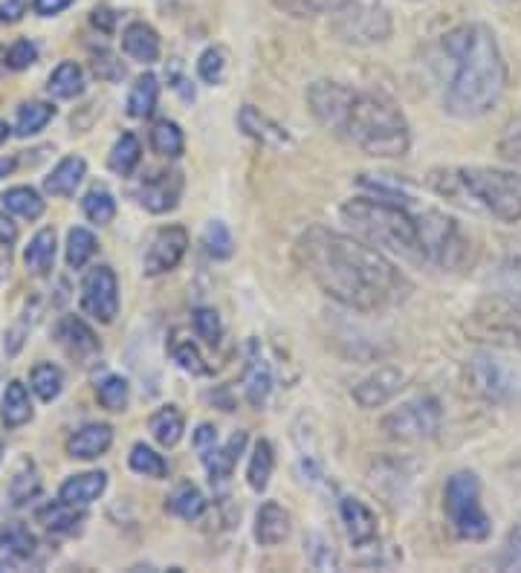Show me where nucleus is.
<instances>
[{
    "label": "nucleus",
    "mask_w": 521,
    "mask_h": 573,
    "mask_svg": "<svg viewBox=\"0 0 521 573\" xmlns=\"http://www.w3.org/2000/svg\"><path fill=\"white\" fill-rule=\"evenodd\" d=\"M108 67L119 70V73H125V70H122V64H119V61H113V55L102 50V55H96V61H93V70H96V76H99V79H108Z\"/></svg>",
    "instance_id": "nucleus-56"
},
{
    "label": "nucleus",
    "mask_w": 521,
    "mask_h": 573,
    "mask_svg": "<svg viewBox=\"0 0 521 573\" xmlns=\"http://www.w3.org/2000/svg\"><path fill=\"white\" fill-rule=\"evenodd\" d=\"M293 533V521H290V513L278 504V501H267L261 504L258 516H255V539L258 545L275 547L281 542H287Z\"/></svg>",
    "instance_id": "nucleus-21"
},
{
    "label": "nucleus",
    "mask_w": 521,
    "mask_h": 573,
    "mask_svg": "<svg viewBox=\"0 0 521 573\" xmlns=\"http://www.w3.org/2000/svg\"><path fill=\"white\" fill-rule=\"evenodd\" d=\"M189 249V232L183 226H163L151 235L145 258H142V273L148 278L171 273Z\"/></svg>",
    "instance_id": "nucleus-12"
},
{
    "label": "nucleus",
    "mask_w": 521,
    "mask_h": 573,
    "mask_svg": "<svg viewBox=\"0 0 521 573\" xmlns=\"http://www.w3.org/2000/svg\"><path fill=\"white\" fill-rule=\"evenodd\" d=\"M339 41L354 47H371L391 35V15L383 0H348L339 15L330 18Z\"/></svg>",
    "instance_id": "nucleus-8"
},
{
    "label": "nucleus",
    "mask_w": 521,
    "mask_h": 573,
    "mask_svg": "<svg viewBox=\"0 0 521 573\" xmlns=\"http://www.w3.org/2000/svg\"><path fill=\"white\" fill-rule=\"evenodd\" d=\"M238 125H241V131H244L247 137L261 142V145H270V148H284V145L293 142V137L287 134L284 125H278L275 119H270L267 113H261V110L252 108V105H244V108H241Z\"/></svg>",
    "instance_id": "nucleus-20"
},
{
    "label": "nucleus",
    "mask_w": 521,
    "mask_h": 573,
    "mask_svg": "<svg viewBox=\"0 0 521 573\" xmlns=\"http://www.w3.org/2000/svg\"><path fill=\"white\" fill-rule=\"evenodd\" d=\"M9 261H12V244H3V241H0V273H3V270L9 273Z\"/></svg>",
    "instance_id": "nucleus-58"
},
{
    "label": "nucleus",
    "mask_w": 521,
    "mask_h": 573,
    "mask_svg": "<svg viewBox=\"0 0 521 573\" xmlns=\"http://www.w3.org/2000/svg\"><path fill=\"white\" fill-rule=\"evenodd\" d=\"M47 90L55 99H76L84 90V70L76 61H61L50 73V84Z\"/></svg>",
    "instance_id": "nucleus-34"
},
{
    "label": "nucleus",
    "mask_w": 521,
    "mask_h": 573,
    "mask_svg": "<svg viewBox=\"0 0 521 573\" xmlns=\"http://www.w3.org/2000/svg\"><path fill=\"white\" fill-rule=\"evenodd\" d=\"M206 495L197 490L194 484H177L174 487V492L168 495V501H165V510L168 513H174L177 519L183 521H197L203 513H206Z\"/></svg>",
    "instance_id": "nucleus-29"
},
{
    "label": "nucleus",
    "mask_w": 521,
    "mask_h": 573,
    "mask_svg": "<svg viewBox=\"0 0 521 573\" xmlns=\"http://www.w3.org/2000/svg\"><path fill=\"white\" fill-rule=\"evenodd\" d=\"M84 174H87V163H84L82 157H64L53 168V174L44 180V189H47V194H53V197H73L76 189L82 186Z\"/></svg>",
    "instance_id": "nucleus-27"
},
{
    "label": "nucleus",
    "mask_w": 521,
    "mask_h": 573,
    "mask_svg": "<svg viewBox=\"0 0 521 573\" xmlns=\"http://www.w3.org/2000/svg\"><path fill=\"white\" fill-rule=\"evenodd\" d=\"M464 330L469 339L495 345V348H507V351H519L521 354V301L493 299L478 304L469 313Z\"/></svg>",
    "instance_id": "nucleus-7"
},
{
    "label": "nucleus",
    "mask_w": 521,
    "mask_h": 573,
    "mask_svg": "<svg viewBox=\"0 0 521 573\" xmlns=\"http://www.w3.org/2000/svg\"><path fill=\"white\" fill-rule=\"evenodd\" d=\"M498 154H501L507 163L521 165V113L519 116H513V119L504 125V131H501V137H498Z\"/></svg>",
    "instance_id": "nucleus-50"
},
{
    "label": "nucleus",
    "mask_w": 521,
    "mask_h": 573,
    "mask_svg": "<svg viewBox=\"0 0 521 573\" xmlns=\"http://www.w3.org/2000/svg\"><path fill=\"white\" fill-rule=\"evenodd\" d=\"M6 137H9V125L0 119V142H6Z\"/></svg>",
    "instance_id": "nucleus-60"
},
{
    "label": "nucleus",
    "mask_w": 521,
    "mask_h": 573,
    "mask_svg": "<svg viewBox=\"0 0 521 573\" xmlns=\"http://www.w3.org/2000/svg\"><path fill=\"white\" fill-rule=\"evenodd\" d=\"M73 0H32V9L44 18H53L58 12H64Z\"/></svg>",
    "instance_id": "nucleus-55"
},
{
    "label": "nucleus",
    "mask_w": 521,
    "mask_h": 573,
    "mask_svg": "<svg viewBox=\"0 0 521 573\" xmlns=\"http://www.w3.org/2000/svg\"><path fill=\"white\" fill-rule=\"evenodd\" d=\"M0 461H3V443H0Z\"/></svg>",
    "instance_id": "nucleus-61"
},
{
    "label": "nucleus",
    "mask_w": 521,
    "mask_h": 573,
    "mask_svg": "<svg viewBox=\"0 0 521 573\" xmlns=\"http://www.w3.org/2000/svg\"><path fill=\"white\" fill-rule=\"evenodd\" d=\"M41 492V478H38V469L32 461H21V466L15 469L12 481H9V501L12 507H24L29 501H35Z\"/></svg>",
    "instance_id": "nucleus-36"
},
{
    "label": "nucleus",
    "mask_w": 521,
    "mask_h": 573,
    "mask_svg": "<svg viewBox=\"0 0 521 573\" xmlns=\"http://www.w3.org/2000/svg\"><path fill=\"white\" fill-rule=\"evenodd\" d=\"M403 385H406V374L400 368L383 365L374 374H368L365 380H359L351 394H354V400L362 409H380V406H385L388 400H394L400 394Z\"/></svg>",
    "instance_id": "nucleus-14"
},
{
    "label": "nucleus",
    "mask_w": 521,
    "mask_h": 573,
    "mask_svg": "<svg viewBox=\"0 0 521 573\" xmlns=\"http://www.w3.org/2000/svg\"><path fill=\"white\" fill-rule=\"evenodd\" d=\"M304 556L316 571H336L339 568V553L325 533H310L304 539Z\"/></svg>",
    "instance_id": "nucleus-42"
},
{
    "label": "nucleus",
    "mask_w": 521,
    "mask_h": 573,
    "mask_svg": "<svg viewBox=\"0 0 521 573\" xmlns=\"http://www.w3.org/2000/svg\"><path fill=\"white\" fill-rule=\"evenodd\" d=\"M82 310L102 325H110L119 316V281H116V273L105 264L84 273Z\"/></svg>",
    "instance_id": "nucleus-10"
},
{
    "label": "nucleus",
    "mask_w": 521,
    "mask_h": 573,
    "mask_svg": "<svg viewBox=\"0 0 521 573\" xmlns=\"http://www.w3.org/2000/svg\"><path fill=\"white\" fill-rule=\"evenodd\" d=\"M151 148L160 154V157H168V160H177L186 148V137L180 131L177 122L171 119H160L154 128H151Z\"/></svg>",
    "instance_id": "nucleus-38"
},
{
    "label": "nucleus",
    "mask_w": 521,
    "mask_h": 573,
    "mask_svg": "<svg viewBox=\"0 0 521 573\" xmlns=\"http://www.w3.org/2000/svg\"><path fill=\"white\" fill-rule=\"evenodd\" d=\"M443 513L449 530L464 542H484L493 533V521L481 501V481L469 469L449 475L443 487Z\"/></svg>",
    "instance_id": "nucleus-6"
},
{
    "label": "nucleus",
    "mask_w": 521,
    "mask_h": 573,
    "mask_svg": "<svg viewBox=\"0 0 521 573\" xmlns=\"http://www.w3.org/2000/svg\"><path fill=\"white\" fill-rule=\"evenodd\" d=\"M0 203H3V209H6L9 215H18V218L24 220H38L44 215V200H41V194L35 189H29V186L9 189L0 197Z\"/></svg>",
    "instance_id": "nucleus-32"
},
{
    "label": "nucleus",
    "mask_w": 521,
    "mask_h": 573,
    "mask_svg": "<svg viewBox=\"0 0 521 573\" xmlns=\"http://www.w3.org/2000/svg\"><path fill=\"white\" fill-rule=\"evenodd\" d=\"M203 246H206V252H209L212 258L226 261V258H232V252H235V238H232V232H229V226H226L223 220H212V223L206 226V232H203Z\"/></svg>",
    "instance_id": "nucleus-45"
},
{
    "label": "nucleus",
    "mask_w": 521,
    "mask_h": 573,
    "mask_svg": "<svg viewBox=\"0 0 521 573\" xmlns=\"http://www.w3.org/2000/svg\"><path fill=\"white\" fill-rule=\"evenodd\" d=\"M105 490H108V475L105 472H82V475H73V478H67L61 484L58 498L67 501V504H76V507H87Z\"/></svg>",
    "instance_id": "nucleus-24"
},
{
    "label": "nucleus",
    "mask_w": 521,
    "mask_h": 573,
    "mask_svg": "<svg viewBox=\"0 0 521 573\" xmlns=\"http://www.w3.org/2000/svg\"><path fill=\"white\" fill-rule=\"evenodd\" d=\"M244 446H247V432H235L223 446H212L203 455V464L209 469V478L212 481H226L232 475L235 464H238V458L244 455Z\"/></svg>",
    "instance_id": "nucleus-23"
},
{
    "label": "nucleus",
    "mask_w": 521,
    "mask_h": 573,
    "mask_svg": "<svg viewBox=\"0 0 521 573\" xmlns=\"http://www.w3.org/2000/svg\"><path fill=\"white\" fill-rule=\"evenodd\" d=\"M35 61H38V47H35L29 38L15 41V44L6 50V67H9V70H27Z\"/></svg>",
    "instance_id": "nucleus-52"
},
{
    "label": "nucleus",
    "mask_w": 521,
    "mask_h": 573,
    "mask_svg": "<svg viewBox=\"0 0 521 573\" xmlns=\"http://www.w3.org/2000/svg\"><path fill=\"white\" fill-rule=\"evenodd\" d=\"M160 50H163V44H160L157 29L148 27L145 21H134V24L122 29V53L128 55L131 61L154 64L160 58Z\"/></svg>",
    "instance_id": "nucleus-22"
},
{
    "label": "nucleus",
    "mask_w": 521,
    "mask_h": 573,
    "mask_svg": "<svg viewBox=\"0 0 521 573\" xmlns=\"http://www.w3.org/2000/svg\"><path fill=\"white\" fill-rule=\"evenodd\" d=\"M55 249H58V241H55V229H41L35 232V238L29 241L27 252H24V264L32 275H50L55 264Z\"/></svg>",
    "instance_id": "nucleus-30"
},
{
    "label": "nucleus",
    "mask_w": 521,
    "mask_h": 573,
    "mask_svg": "<svg viewBox=\"0 0 521 573\" xmlns=\"http://www.w3.org/2000/svg\"><path fill=\"white\" fill-rule=\"evenodd\" d=\"M171 356H174V362H177L183 371H189L194 377L209 374V365H206V359L200 356V351H197V345H194L192 339H180V342H174Z\"/></svg>",
    "instance_id": "nucleus-48"
},
{
    "label": "nucleus",
    "mask_w": 521,
    "mask_h": 573,
    "mask_svg": "<svg viewBox=\"0 0 521 573\" xmlns=\"http://www.w3.org/2000/svg\"><path fill=\"white\" fill-rule=\"evenodd\" d=\"M440 423H443L440 403L435 397L423 394V397L406 400L397 409L388 411L380 420V432L391 440H400V443H420V440L438 435Z\"/></svg>",
    "instance_id": "nucleus-9"
},
{
    "label": "nucleus",
    "mask_w": 521,
    "mask_h": 573,
    "mask_svg": "<svg viewBox=\"0 0 521 573\" xmlns=\"http://www.w3.org/2000/svg\"><path fill=\"white\" fill-rule=\"evenodd\" d=\"M296 258L307 278L348 310L374 313L406 299L412 290L409 278L377 246L333 232L328 226H310L302 232Z\"/></svg>",
    "instance_id": "nucleus-1"
},
{
    "label": "nucleus",
    "mask_w": 521,
    "mask_h": 573,
    "mask_svg": "<svg viewBox=\"0 0 521 573\" xmlns=\"http://www.w3.org/2000/svg\"><path fill=\"white\" fill-rule=\"evenodd\" d=\"M32 420V403H29V391L24 382L12 380L6 385L3 397H0V423L6 429H21Z\"/></svg>",
    "instance_id": "nucleus-26"
},
{
    "label": "nucleus",
    "mask_w": 521,
    "mask_h": 573,
    "mask_svg": "<svg viewBox=\"0 0 521 573\" xmlns=\"http://www.w3.org/2000/svg\"><path fill=\"white\" fill-rule=\"evenodd\" d=\"M420 215L423 203L403 197H354L342 206V220L362 241L420 261Z\"/></svg>",
    "instance_id": "nucleus-5"
},
{
    "label": "nucleus",
    "mask_w": 521,
    "mask_h": 573,
    "mask_svg": "<svg viewBox=\"0 0 521 573\" xmlns=\"http://www.w3.org/2000/svg\"><path fill=\"white\" fill-rule=\"evenodd\" d=\"M38 556V539L29 533L27 524L9 521L0 527V568H24Z\"/></svg>",
    "instance_id": "nucleus-16"
},
{
    "label": "nucleus",
    "mask_w": 521,
    "mask_h": 573,
    "mask_svg": "<svg viewBox=\"0 0 521 573\" xmlns=\"http://www.w3.org/2000/svg\"><path fill=\"white\" fill-rule=\"evenodd\" d=\"M142 209H148L151 215H165L171 212L177 203H180V194H183V177L177 171H163V174H154L148 180L139 183V189L134 191Z\"/></svg>",
    "instance_id": "nucleus-15"
},
{
    "label": "nucleus",
    "mask_w": 521,
    "mask_h": 573,
    "mask_svg": "<svg viewBox=\"0 0 521 573\" xmlns=\"http://www.w3.org/2000/svg\"><path fill=\"white\" fill-rule=\"evenodd\" d=\"M467 380L472 385L475 394H481L490 403H504L516 394L519 388V377L501 365L493 354H478L469 359L467 365Z\"/></svg>",
    "instance_id": "nucleus-11"
},
{
    "label": "nucleus",
    "mask_w": 521,
    "mask_h": 573,
    "mask_svg": "<svg viewBox=\"0 0 521 573\" xmlns=\"http://www.w3.org/2000/svg\"><path fill=\"white\" fill-rule=\"evenodd\" d=\"M157 99H160V82H157V76H151V73L139 76L134 87H131V93H128V116H134V119L151 116L154 108H157Z\"/></svg>",
    "instance_id": "nucleus-33"
},
{
    "label": "nucleus",
    "mask_w": 521,
    "mask_h": 573,
    "mask_svg": "<svg viewBox=\"0 0 521 573\" xmlns=\"http://www.w3.org/2000/svg\"><path fill=\"white\" fill-rule=\"evenodd\" d=\"M139 160H142V145H139V139L134 134H122V137L113 142L108 157V165L113 174L131 177L137 171Z\"/></svg>",
    "instance_id": "nucleus-35"
},
{
    "label": "nucleus",
    "mask_w": 521,
    "mask_h": 573,
    "mask_svg": "<svg viewBox=\"0 0 521 573\" xmlns=\"http://www.w3.org/2000/svg\"><path fill=\"white\" fill-rule=\"evenodd\" d=\"M194 333H197L206 345L215 348L220 342V336H223L218 310H212V307H197V310H194Z\"/></svg>",
    "instance_id": "nucleus-49"
},
{
    "label": "nucleus",
    "mask_w": 521,
    "mask_h": 573,
    "mask_svg": "<svg viewBox=\"0 0 521 573\" xmlns=\"http://www.w3.org/2000/svg\"><path fill=\"white\" fill-rule=\"evenodd\" d=\"M307 108L322 128L348 139L368 157L400 160L412 148L406 113L383 93L339 82H316L307 90Z\"/></svg>",
    "instance_id": "nucleus-3"
},
{
    "label": "nucleus",
    "mask_w": 521,
    "mask_h": 573,
    "mask_svg": "<svg viewBox=\"0 0 521 573\" xmlns=\"http://www.w3.org/2000/svg\"><path fill=\"white\" fill-rule=\"evenodd\" d=\"M426 186L440 200L481 215V218L519 223L521 174L490 165H443L426 174Z\"/></svg>",
    "instance_id": "nucleus-4"
},
{
    "label": "nucleus",
    "mask_w": 521,
    "mask_h": 573,
    "mask_svg": "<svg viewBox=\"0 0 521 573\" xmlns=\"http://www.w3.org/2000/svg\"><path fill=\"white\" fill-rule=\"evenodd\" d=\"M498 565L504 571H521V519L513 524V530L507 533L504 547H501V559Z\"/></svg>",
    "instance_id": "nucleus-51"
},
{
    "label": "nucleus",
    "mask_w": 521,
    "mask_h": 573,
    "mask_svg": "<svg viewBox=\"0 0 521 573\" xmlns=\"http://www.w3.org/2000/svg\"><path fill=\"white\" fill-rule=\"evenodd\" d=\"M113 443V429L108 423H87L82 429H76L67 440V455L76 461H96L102 458Z\"/></svg>",
    "instance_id": "nucleus-19"
},
{
    "label": "nucleus",
    "mask_w": 521,
    "mask_h": 573,
    "mask_svg": "<svg viewBox=\"0 0 521 573\" xmlns=\"http://www.w3.org/2000/svg\"><path fill=\"white\" fill-rule=\"evenodd\" d=\"M226 50L223 47H209L197 58V76L206 84H220L226 76Z\"/></svg>",
    "instance_id": "nucleus-47"
},
{
    "label": "nucleus",
    "mask_w": 521,
    "mask_h": 573,
    "mask_svg": "<svg viewBox=\"0 0 521 573\" xmlns=\"http://www.w3.org/2000/svg\"><path fill=\"white\" fill-rule=\"evenodd\" d=\"M440 105L449 116L478 119L504 99L507 58L487 24H458L438 44L435 55Z\"/></svg>",
    "instance_id": "nucleus-2"
},
{
    "label": "nucleus",
    "mask_w": 521,
    "mask_h": 573,
    "mask_svg": "<svg viewBox=\"0 0 521 573\" xmlns=\"http://www.w3.org/2000/svg\"><path fill=\"white\" fill-rule=\"evenodd\" d=\"M35 519L38 524L44 527V530H50L55 536H70V533H76L79 527H82L84 513L76 507V504H67V501H50V504H44L38 513H35Z\"/></svg>",
    "instance_id": "nucleus-25"
},
{
    "label": "nucleus",
    "mask_w": 521,
    "mask_h": 573,
    "mask_svg": "<svg viewBox=\"0 0 521 573\" xmlns=\"http://www.w3.org/2000/svg\"><path fill=\"white\" fill-rule=\"evenodd\" d=\"M148 432H151V437H154L160 446L171 449V446L180 443V437L186 432V417H183V411L177 409V406H163V409H157L151 414Z\"/></svg>",
    "instance_id": "nucleus-28"
},
{
    "label": "nucleus",
    "mask_w": 521,
    "mask_h": 573,
    "mask_svg": "<svg viewBox=\"0 0 521 573\" xmlns=\"http://www.w3.org/2000/svg\"><path fill=\"white\" fill-rule=\"evenodd\" d=\"M215 443H218V432H215V426L203 423V426L194 432V446H197V452H200V455H206Z\"/></svg>",
    "instance_id": "nucleus-53"
},
{
    "label": "nucleus",
    "mask_w": 521,
    "mask_h": 573,
    "mask_svg": "<svg viewBox=\"0 0 521 573\" xmlns=\"http://www.w3.org/2000/svg\"><path fill=\"white\" fill-rule=\"evenodd\" d=\"M0 241H3V244H15V241H18V226L6 218V215H0Z\"/></svg>",
    "instance_id": "nucleus-57"
},
{
    "label": "nucleus",
    "mask_w": 521,
    "mask_h": 573,
    "mask_svg": "<svg viewBox=\"0 0 521 573\" xmlns=\"http://www.w3.org/2000/svg\"><path fill=\"white\" fill-rule=\"evenodd\" d=\"M339 516H342L351 545L365 547L377 539V516L359 498H351V495L339 498Z\"/></svg>",
    "instance_id": "nucleus-18"
},
{
    "label": "nucleus",
    "mask_w": 521,
    "mask_h": 573,
    "mask_svg": "<svg viewBox=\"0 0 521 573\" xmlns=\"http://www.w3.org/2000/svg\"><path fill=\"white\" fill-rule=\"evenodd\" d=\"M29 388H32V394H35L38 400L53 403L55 397L61 394V388H64V374H61V368L53 365V362H41V365H35L32 374H29Z\"/></svg>",
    "instance_id": "nucleus-37"
},
{
    "label": "nucleus",
    "mask_w": 521,
    "mask_h": 573,
    "mask_svg": "<svg viewBox=\"0 0 521 573\" xmlns=\"http://www.w3.org/2000/svg\"><path fill=\"white\" fill-rule=\"evenodd\" d=\"M128 464H131V469H134L137 475L154 478V481H160V478L168 475V464H165L163 455L154 452V449L145 446V443H134V449H131V455H128Z\"/></svg>",
    "instance_id": "nucleus-44"
},
{
    "label": "nucleus",
    "mask_w": 521,
    "mask_h": 573,
    "mask_svg": "<svg viewBox=\"0 0 521 573\" xmlns=\"http://www.w3.org/2000/svg\"><path fill=\"white\" fill-rule=\"evenodd\" d=\"M96 249H99V244H96V235L90 229H84V226L70 229V235H67V264L73 270H84L87 261L96 255Z\"/></svg>",
    "instance_id": "nucleus-43"
},
{
    "label": "nucleus",
    "mask_w": 521,
    "mask_h": 573,
    "mask_svg": "<svg viewBox=\"0 0 521 573\" xmlns=\"http://www.w3.org/2000/svg\"><path fill=\"white\" fill-rule=\"evenodd\" d=\"M82 212L90 223L108 226L110 220L116 218V197H113L105 186H93V189L84 194Z\"/></svg>",
    "instance_id": "nucleus-40"
},
{
    "label": "nucleus",
    "mask_w": 521,
    "mask_h": 573,
    "mask_svg": "<svg viewBox=\"0 0 521 573\" xmlns=\"http://www.w3.org/2000/svg\"><path fill=\"white\" fill-rule=\"evenodd\" d=\"M275 469V452L270 440H258L252 455H249L247 464V484L255 492H264L270 487V478H273Z\"/></svg>",
    "instance_id": "nucleus-31"
},
{
    "label": "nucleus",
    "mask_w": 521,
    "mask_h": 573,
    "mask_svg": "<svg viewBox=\"0 0 521 573\" xmlns=\"http://www.w3.org/2000/svg\"><path fill=\"white\" fill-rule=\"evenodd\" d=\"M55 342L61 345V351L70 356L79 365H93L102 356V345L96 339V333L90 330V325L79 319V316H64L55 328Z\"/></svg>",
    "instance_id": "nucleus-13"
},
{
    "label": "nucleus",
    "mask_w": 521,
    "mask_h": 573,
    "mask_svg": "<svg viewBox=\"0 0 521 573\" xmlns=\"http://www.w3.org/2000/svg\"><path fill=\"white\" fill-rule=\"evenodd\" d=\"M275 6L293 18H333L348 0H273Z\"/></svg>",
    "instance_id": "nucleus-39"
},
{
    "label": "nucleus",
    "mask_w": 521,
    "mask_h": 573,
    "mask_svg": "<svg viewBox=\"0 0 521 573\" xmlns=\"http://www.w3.org/2000/svg\"><path fill=\"white\" fill-rule=\"evenodd\" d=\"M55 108L47 102H27L24 108L18 110V122H15V134L18 137H35L41 134L50 122H53Z\"/></svg>",
    "instance_id": "nucleus-41"
},
{
    "label": "nucleus",
    "mask_w": 521,
    "mask_h": 573,
    "mask_svg": "<svg viewBox=\"0 0 521 573\" xmlns=\"http://www.w3.org/2000/svg\"><path fill=\"white\" fill-rule=\"evenodd\" d=\"M244 391H247L249 406L261 409L273 391V368L264 359L261 348L255 342H247V368H244Z\"/></svg>",
    "instance_id": "nucleus-17"
},
{
    "label": "nucleus",
    "mask_w": 521,
    "mask_h": 573,
    "mask_svg": "<svg viewBox=\"0 0 521 573\" xmlns=\"http://www.w3.org/2000/svg\"><path fill=\"white\" fill-rule=\"evenodd\" d=\"M12 168H15V160H12V157H0V180H3L6 174H12Z\"/></svg>",
    "instance_id": "nucleus-59"
},
{
    "label": "nucleus",
    "mask_w": 521,
    "mask_h": 573,
    "mask_svg": "<svg viewBox=\"0 0 521 573\" xmlns=\"http://www.w3.org/2000/svg\"><path fill=\"white\" fill-rule=\"evenodd\" d=\"M96 397H99V403H102L108 411H122L128 406V400H131V385H128L125 377L110 374V377H105V380L99 382Z\"/></svg>",
    "instance_id": "nucleus-46"
},
{
    "label": "nucleus",
    "mask_w": 521,
    "mask_h": 573,
    "mask_svg": "<svg viewBox=\"0 0 521 573\" xmlns=\"http://www.w3.org/2000/svg\"><path fill=\"white\" fill-rule=\"evenodd\" d=\"M24 12H27V0H3V3H0V21H3V24L21 21Z\"/></svg>",
    "instance_id": "nucleus-54"
}]
</instances>
